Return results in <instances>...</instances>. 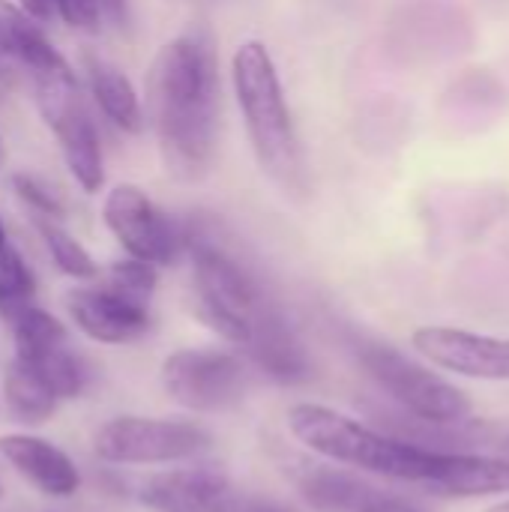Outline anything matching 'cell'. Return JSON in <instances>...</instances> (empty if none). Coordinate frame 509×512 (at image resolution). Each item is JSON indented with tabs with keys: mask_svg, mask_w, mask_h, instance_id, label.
<instances>
[{
	"mask_svg": "<svg viewBox=\"0 0 509 512\" xmlns=\"http://www.w3.org/2000/svg\"><path fill=\"white\" fill-rule=\"evenodd\" d=\"M219 60L207 27H189L165 42L147 72V111L159 153L177 180L207 174L216 153Z\"/></svg>",
	"mask_w": 509,
	"mask_h": 512,
	"instance_id": "1",
	"label": "cell"
},
{
	"mask_svg": "<svg viewBox=\"0 0 509 512\" xmlns=\"http://www.w3.org/2000/svg\"><path fill=\"white\" fill-rule=\"evenodd\" d=\"M288 429L303 447L333 465H345L399 483H414L429 492H435L447 456V450L381 435L363 426L360 420H351L333 408L312 402H300L288 411Z\"/></svg>",
	"mask_w": 509,
	"mask_h": 512,
	"instance_id": "2",
	"label": "cell"
},
{
	"mask_svg": "<svg viewBox=\"0 0 509 512\" xmlns=\"http://www.w3.org/2000/svg\"><path fill=\"white\" fill-rule=\"evenodd\" d=\"M231 87L261 171L288 192L303 189L306 165L300 138L276 60L264 42L246 39L237 45L231 57Z\"/></svg>",
	"mask_w": 509,
	"mask_h": 512,
	"instance_id": "3",
	"label": "cell"
},
{
	"mask_svg": "<svg viewBox=\"0 0 509 512\" xmlns=\"http://www.w3.org/2000/svg\"><path fill=\"white\" fill-rule=\"evenodd\" d=\"M30 81H33V99L42 114V123L54 132L72 180L87 195H96L105 186V156H102L96 123L87 111L72 66L60 63L33 72Z\"/></svg>",
	"mask_w": 509,
	"mask_h": 512,
	"instance_id": "4",
	"label": "cell"
},
{
	"mask_svg": "<svg viewBox=\"0 0 509 512\" xmlns=\"http://www.w3.org/2000/svg\"><path fill=\"white\" fill-rule=\"evenodd\" d=\"M186 252L192 255L195 294L201 321L234 345H246L255 315L264 309L258 285L243 264L204 234L186 228Z\"/></svg>",
	"mask_w": 509,
	"mask_h": 512,
	"instance_id": "5",
	"label": "cell"
},
{
	"mask_svg": "<svg viewBox=\"0 0 509 512\" xmlns=\"http://www.w3.org/2000/svg\"><path fill=\"white\" fill-rule=\"evenodd\" d=\"M357 360L366 369V375L420 423L456 426L471 420L474 414L468 396L456 384H450L444 375L411 360L408 354H402L387 342H375V339L360 342Z\"/></svg>",
	"mask_w": 509,
	"mask_h": 512,
	"instance_id": "6",
	"label": "cell"
},
{
	"mask_svg": "<svg viewBox=\"0 0 509 512\" xmlns=\"http://www.w3.org/2000/svg\"><path fill=\"white\" fill-rule=\"evenodd\" d=\"M210 432L189 420L114 417L93 441V453L108 465H174L207 453Z\"/></svg>",
	"mask_w": 509,
	"mask_h": 512,
	"instance_id": "7",
	"label": "cell"
},
{
	"mask_svg": "<svg viewBox=\"0 0 509 512\" xmlns=\"http://www.w3.org/2000/svg\"><path fill=\"white\" fill-rule=\"evenodd\" d=\"M162 387L186 411L219 414L243 402L246 363L231 351L186 348L165 357Z\"/></svg>",
	"mask_w": 509,
	"mask_h": 512,
	"instance_id": "8",
	"label": "cell"
},
{
	"mask_svg": "<svg viewBox=\"0 0 509 512\" xmlns=\"http://www.w3.org/2000/svg\"><path fill=\"white\" fill-rule=\"evenodd\" d=\"M105 228L126 249L129 258L153 267H168L186 249V228H180L156 201L135 183H117L102 201Z\"/></svg>",
	"mask_w": 509,
	"mask_h": 512,
	"instance_id": "9",
	"label": "cell"
},
{
	"mask_svg": "<svg viewBox=\"0 0 509 512\" xmlns=\"http://www.w3.org/2000/svg\"><path fill=\"white\" fill-rule=\"evenodd\" d=\"M141 504L153 512H297L273 498L237 489L216 468H180L141 486Z\"/></svg>",
	"mask_w": 509,
	"mask_h": 512,
	"instance_id": "10",
	"label": "cell"
},
{
	"mask_svg": "<svg viewBox=\"0 0 509 512\" xmlns=\"http://www.w3.org/2000/svg\"><path fill=\"white\" fill-rule=\"evenodd\" d=\"M417 354H423L432 366L477 378V381H509V339L471 333L459 327H420L411 336Z\"/></svg>",
	"mask_w": 509,
	"mask_h": 512,
	"instance_id": "11",
	"label": "cell"
},
{
	"mask_svg": "<svg viewBox=\"0 0 509 512\" xmlns=\"http://www.w3.org/2000/svg\"><path fill=\"white\" fill-rule=\"evenodd\" d=\"M75 327L99 345H126L150 330V309L108 285L78 288L66 297Z\"/></svg>",
	"mask_w": 509,
	"mask_h": 512,
	"instance_id": "12",
	"label": "cell"
},
{
	"mask_svg": "<svg viewBox=\"0 0 509 512\" xmlns=\"http://www.w3.org/2000/svg\"><path fill=\"white\" fill-rule=\"evenodd\" d=\"M249 360L276 384H303L312 378V357L288 318L276 309H261L252 321V333L246 339Z\"/></svg>",
	"mask_w": 509,
	"mask_h": 512,
	"instance_id": "13",
	"label": "cell"
},
{
	"mask_svg": "<svg viewBox=\"0 0 509 512\" xmlns=\"http://www.w3.org/2000/svg\"><path fill=\"white\" fill-rule=\"evenodd\" d=\"M0 456L42 495L72 498L81 486L75 462L45 438L36 435H6L0 438Z\"/></svg>",
	"mask_w": 509,
	"mask_h": 512,
	"instance_id": "14",
	"label": "cell"
},
{
	"mask_svg": "<svg viewBox=\"0 0 509 512\" xmlns=\"http://www.w3.org/2000/svg\"><path fill=\"white\" fill-rule=\"evenodd\" d=\"M84 75H87V90L93 96V102L99 105V111L105 114V120L126 132V135H138L144 132V102L141 93L135 90V84L129 81V75L114 66L111 60L99 57V54H87L84 57Z\"/></svg>",
	"mask_w": 509,
	"mask_h": 512,
	"instance_id": "15",
	"label": "cell"
},
{
	"mask_svg": "<svg viewBox=\"0 0 509 512\" xmlns=\"http://www.w3.org/2000/svg\"><path fill=\"white\" fill-rule=\"evenodd\" d=\"M297 489L315 512H360L384 498L357 474L333 465H309L297 474Z\"/></svg>",
	"mask_w": 509,
	"mask_h": 512,
	"instance_id": "16",
	"label": "cell"
},
{
	"mask_svg": "<svg viewBox=\"0 0 509 512\" xmlns=\"http://www.w3.org/2000/svg\"><path fill=\"white\" fill-rule=\"evenodd\" d=\"M3 402H6V411L18 423H27V426H39L51 420V414L57 411V396L18 357H12L3 372Z\"/></svg>",
	"mask_w": 509,
	"mask_h": 512,
	"instance_id": "17",
	"label": "cell"
},
{
	"mask_svg": "<svg viewBox=\"0 0 509 512\" xmlns=\"http://www.w3.org/2000/svg\"><path fill=\"white\" fill-rule=\"evenodd\" d=\"M15 357L21 363H27L48 384V390L57 396V402L81 396L87 381H90L87 363L69 348V342L51 345V348H42V351H30V354H15Z\"/></svg>",
	"mask_w": 509,
	"mask_h": 512,
	"instance_id": "18",
	"label": "cell"
},
{
	"mask_svg": "<svg viewBox=\"0 0 509 512\" xmlns=\"http://www.w3.org/2000/svg\"><path fill=\"white\" fill-rule=\"evenodd\" d=\"M36 300V276L27 267L24 255L6 243L0 252V318L12 324Z\"/></svg>",
	"mask_w": 509,
	"mask_h": 512,
	"instance_id": "19",
	"label": "cell"
},
{
	"mask_svg": "<svg viewBox=\"0 0 509 512\" xmlns=\"http://www.w3.org/2000/svg\"><path fill=\"white\" fill-rule=\"evenodd\" d=\"M36 228L42 234V243H45L51 261L57 264V270L63 276H69L75 282H90V279L99 276V264L93 261V255L60 222H54V219H36Z\"/></svg>",
	"mask_w": 509,
	"mask_h": 512,
	"instance_id": "20",
	"label": "cell"
},
{
	"mask_svg": "<svg viewBox=\"0 0 509 512\" xmlns=\"http://www.w3.org/2000/svg\"><path fill=\"white\" fill-rule=\"evenodd\" d=\"M9 327L15 336V354H30V351H42V348L69 342L66 327L51 312L39 309L36 303L30 309H24Z\"/></svg>",
	"mask_w": 509,
	"mask_h": 512,
	"instance_id": "21",
	"label": "cell"
},
{
	"mask_svg": "<svg viewBox=\"0 0 509 512\" xmlns=\"http://www.w3.org/2000/svg\"><path fill=\"white\" fill-rule=\"evenodd\" d=\"M108 288H114L123 297H132L138 303H150L156 285H159V267L138 261V258H120L108 267Z\"/></svg>",
	"mask_w": 509,
	"mask_h": 512,
	"instance_id": "22",
	"label": "cell"
},
{
	"mask_svg": "<svg viewBox=\"0 0 509 512\" xmlns=\"http://www.w3.org/2000/svg\"><path fill=\"white\" fill-rule=\"evenodd\" d=\"M12 192H15V198L36 219H54V222H60L63 213H66L60 195L48 183H42L39 177H33V174H12Z\"/></svg>",
	"mask_w": 509,
	"mask_h": 512,
	"instance_id": "23",
	"label": "cell"
},
{
	"mask_svg": "<svg viewBox=\"0 0 509 512\" xmlns=\"http://www.w3.org/2000/svg\"><path fill=\"white\" fill-rule=\"evenodd\" d=\"M57 18L72 30H87V33L99 30L102 21L96 0H57Z\"/></svg>",
	"mask_w": 509,
	"mask_h": 512,
	"instance_id": "24",
	"label": "cell"
},
{
	"mask_svg": "<svg viewBox=\"0 0 509 512\" xmlns=\"http://www.w3.org/2000/svg\"><path fill=\"white\" fill-rule=\"evenodd\" d=\"M15 6L36 24H51L57 18V0H15Z\"/></svg>",
	"mask_w": 509,
	"mask_h": 512,
	"instance_id": "25",
	"label": "cell"
},
{
	"mask_svg": "<svg viewBox=\"0 0 509 512\" xmlns=\"http://www.w3.org/2000/svg\"><path fill=\"white\" fill-rule=\"evenodd\" d=\"M96 6H99V15L117 27H123L129 21V0H96Z\"/></svg>",
	"mask_w": 509,
	"mask_h": 512,
	"instance_id": "26",
	"label": "cell"
},
{
	"mask_svg": "<svg viewBox=\"0 0 509 512\" xmlns=\"http://www.w3.org/2000/svg\"><path fill=\"white\" fill-rule=\"evenodd\" d=\"M360 512H423L420 507H414V504H408V501H399V498H378L375 504H369V507H363Z\"/></svg>",
	"mask_w": 509,
	"mask_h": 512,
	"instance_id": "27",
	"label": "cell"
},
{
	"mask_svg": "<svg viewBox=\"0 0 509 512\" xmlns=\"http://www.w3.org/2000/svg\"><path fill=\"white\" fill-rule=\"evenodd\" d=\"M486 512H509V501H501V504H495L492 510H486Z\"/></svg>",
	"mask_w": 509,
	"mask_h": 512,
	"instance_id": "28",
	"label": "cell"
},
{
	"mask_svg": "<svg viewBox=\"0 0 509 512\" xmlns=\"http://www.w3.org/2000/svg\"><path fill=\"white\" fill-rule=\"evenodd\" d=\"M6 243H9V240H6V228H3V219H0V252H3Z\"/></svg>",
	"mask_w": 509,
	"mask_h": 512,
	"instance_id": "29",
	"label": "cell"
},
{
	"mask_svg": "<svg viewBox=\"0 0 509 512\" xmlns=\"http://www.w3.org/2000/svg\"><path fill=\"white\" fill-rule=\"evenodd\" d=\"M0 153H3V150H0Z\"/></svg>",
	"mask_w": 509,
	"mask_h": 512,
	"instance_id": "30",
	"label": "cell"
}]
</instances>
